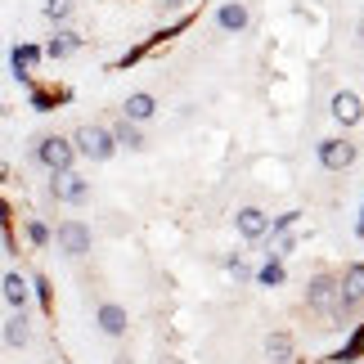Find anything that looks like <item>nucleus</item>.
<instances>
[{
    "label": "nucleus",
    "mask_w": 364,
    "mask_h": 364,
    "mask_svg": "<svg viewBox=\"0 0 364 364\" xmlns=\"http://www.w3.org/2000/svg\"><path fill=\"white\" fill-rule=\"evenodd\" d=\"M73 149L81 153V158H90V162H108L117 153V139H113V131L108 126H95V122H86V126H77L73 135Z\"/></svg>",
    "instance_id": "f257e3e1"
},
{
    "label": "nucleus",
    "mask_w": 364,
    "mask_h": 364,
    "mask_svg": "<svg viewBox=\"0 0 364 364\" xmlns=\"http://www.w3.org/2000/svg\"><path fill=\"white\" fill-rule=\"evenodd\" d=\"M32 153H36V162L46 166L50 176L54 171H73V162H77V149H73V139H68V135H41Z\"/></svg>",
    "instance_id": "f03ea898"
},
{
    "label": "nucleus",
    "mask_w": 364,
    "mask_h": 364,
    "mask_svg": "<svg viewBox=\"0 0 364 364\" xmlns=\"http://www.w3.org/2000/svg\"><path fill=\"white\" fill-rule=\"evenodd\" d=\"M364 306V261H351L346 270L338 274V315H355Z\"/></svg>",
    "instance_id": "7ed1b4c3"
},
{
    "label": "nucleus",
    "mask_w": 364,
    "mask_h": 364,
    "mask_svg": "<svg viewBox=\"0 0 364 364\" xmlns=\"http://www.w3.org/2000/svg\"><path fill=\"white\" fill-rule=\"evenodd\" d=\"M54 243H59V252L63 257H86V252L95 247V234H90V225L86 220H77V216H68V220H59V230H54Z\"/></svg>",
    "instance_id": "20e7f679"
},
{
    "label": "nucleus",
    "mask_w": 364,
    "mask_h": 364,
    "mask_svg": "<svg viewBox=\"0 0 364 364\" xmlns=\"http://www.w3.org/2000/svg\"><path fill=\"white\" fill-rule=\"evenodd\" d=\"M50 198L63 203V207H81V203H90V180L81 176V171H54Z\"/></svg>",
    "instance_id": "39448f33"
},
{
    "label": "nucleus",
    "mask_w": 364,
    "mask_h": 364,
    "mask_svg": "<svg viewBox=\"0 0 364 364\" xmlns=\"http://www.w3.org/2000/svg\"><path fill=\"white\" fill-rule=\"evenodd\" d=\"M297 230H301V212H288V216H279V220H270V252L265 257H274V261H284L292 247H297Z\"/></svg>",
    "instance_id": "423d86ee"
},
{
    "label": "nucleus",
    "mask_w": 364,
    "mask_h": 364,
    "mask_svg": "<svg viewBox=\"0 0 364 364\" xmlns=\"http://www.w3.org/2000/svg\"><path fill=\"white\" fill-rule=\"evenodd\" d=\"M306 301H311V311H319V315L342 319L338 315V279L333 274H315L311 284H306Z\"/></svg>",
    "instance_id": "0eeeda50"
},
{
    "label": "nucleus",
    "mask_w": 364,
    "mask_h": 364,
    "mask_svg": "<svg viewBox=\"0 0 364 364\" xmlns=\"http://www.w3.org/2000/svg\"><path fill=\"white\" fill-rule=\"evenodd\" d=\"M355 158H360V149L351 144V139H342V135L319 139V166H324V171H346Z\"/></svg>",
    "instance_id": "6e6552de"
},
{
    "label": "nucleus",
    "mask_w": 364,
    "mask_h": 364,
    "mask_svg": "<svg viewBox=\"0 0 364 364\" xmlns=\"http://www.w3.org/2000/svg\"><path fill=\"white\" fill-rule=\"evenodd\" d=\"M41 59H46V54H41V46H27V41H23V46L9 50V73L18 77L23 86H32V68H36Z\"/></svg>",
    "instance_id": "1a4fd4ad"
},
{
    "label": "nucleus",
    "mask_w": 364,
    "mask_h": 364,
    "mask_svg": "<svg viewBox=\"0 0 364 364\" xmlns=\"http://www.w3.org/2000/svg\"><path fill=\"white\" fill-rule=\"evenodd\" d=\"M234 225H239V234L247 243H261L265 234H270V216L261 212V207H239V216H234Z\"/></svg>",
    "instance_id": "9d476101"
},
{
    "label": "nucleus",
    "mask_w": 364,
    "mask_h": 364,
    "mask_svg": "<svg viewBox=\"0 0 364 364\" xmlns=\"http://www.w3.org/2000/svg\"><path fill=\"white\" fill-rule=\"evenodd\" d=\"M95 324H100V333H104V338H122V333L131 328V315H126V306H117V301H104L100 311H95Z\"/></svg>",
    "instance_id": "9b49d317"
},
{
    "label": "nucleus",
    "mask_w": 364,
    "mask_h": 364,
    "mask_svg": "<svg viewBox=\"0 0 364 364\" xmlns=\"http://www.w3.org/2000/svg\"><path fill=\"white\" fill-rule=\"evenodd\" d=\"M0 297H5L9 311H27V297H32V284L18 274V270H9L5 279H0Z\"/></svg>",
    "instance_id": "f8f14e48"
},
{
    "label": "nucleus",
    "mask_w": 364,
    "mask_h": 364,
    "mask_svg": "<svg viewBox=\"0 0 364 364\" xmlns=\"http://www.w3.org/2000/svg\"><path fill=\"white\" fill-rule=\"evenodd\" d=\"M333 117H338L342 126H355V122L364 117L360 95H355V90H338V95H333Z\"/></svg>",
    "instance_id": "ddd939ff"
},
{
    "label": "nucleus",
    "mask_w": 364,
    "mask_h": 364,
    "mask_svg": "<svg viewBox=\"0 0 364 364\" xmlns=\"http://www.w3.org/2000/svg\"><path fill=\"white\" fill-rule=\"evenodd\" d=\"M153 113H158V100H153L149 90H135L131 100L122 104V117H126V122H135V126H139V122H149Z\"/></svg>",
    "instance_id": "4468645a"
},
{
    "label": "nucleus",
    "mask_w": 364,
    "mask_h": 364,
    "mask_svg": "<svg viewBox=\"0 0 364 364\" xmlns=\"http://www.w3.org/2000/svg\"><path fill=\"white\" fill-rule=\"evenodd\" d=\"M77 50H81V36H77V32H54L46 46H41V54H46V59H73Z\"/></svg>",
    "instance_id": "2eb2a0df"
},
{
    "label": "nucleus",
    "mask_w": 364,
    "mask_h": 364,
    "mask_svg": "<svg viewBox=\"0 0 364 364\" xmlns=\"http://www.w3.org/2000/svg\"><path fill=\"white\" fill-rule=\"evenodd\" d=\"M73 100V90H63V86H32V108L36 113H54L59 104Z\"/></svg>",
    "instance_id": "dca6fc26"
},
{
    "label": "nucleus",
    "mask_w": 364,
    "mask_h": 364,
    "mask_svg": "<svg viewBox=\"0 0 364 364\" xmlns=\"http://www.w3.org/2000/svg\"><path fill=\"white\" fill-rule=\"evenodd\" d=\"M27 342H32V324H27V311H14V315L5 319V346L23 351Z\"/></svg>",
    "instance_id": "f3484780"
},
{
    "label": "nucleus",
    "mask_w": 364,
    "mask_h": 364,
    "mask_svg": "<svg viewBox=\"0 0 364 364\" xmlns=\"http://www.w3.org/2000/svg\"><path fill=\"white\" fill-rule=\"evenodd\" d=\"M216 23H220V32H243V27H247V5H239V0L220 5L216 9Z\"/></svg>",
    "instance_id": "a211bd4d"
},
{
    "label": "nucleus",
    "mask_w": 364,
    "mask_h": 364,
    "mask_svg": "<svg viewBox=\"0 0 364 364\" xmlns=\"http://www.w3.org/2000/svg\"><path fill=\"white\" fill-rule=\"evenodd\" d=\"M265 355L274 364H292V338L288 333H270V338H265Z\"/></svg>",
    "instance_id": "6ab92c4d"
},
{
    "label": "nucleus",
    "mask_w": 364,
    "mask_h": 364,
    "mask_svg": "<svg viewBox=\"0 0 364 364\" xmlns=\"http://www.w3.org/2000/svg\"><path fill=\"white\" fill-rule=\"evenodd\" d=\"M252 279H257L261 288H279V284L288 279V270H284V261H274V257H270V261L261 265V270H252Z\"/></svg>",
    "instance_id": "aec40b11"
},
{
    "label": "nucleus",
    "mask_w": 364,
    "mask_h": 364,
    "mask_svg": "<svg viewBox=\"0 0 364 364\" xmlns=\"http://www.w3.org/2000/svg\"><path fill=\"white\" fill-rule=\"evenodd\" d=\"M113 139H117V149H144V135H139V126L126 122V117L113 126Z\"/></svg>",
    "instance_id": "412c9836"
},
{
    "label": "nucleus",
    "mask_w": 364,
    "mask_h": 364,
    "mask_svg": "<svg viewBox=\"0 0 364 364\" xmlns=\"http://www.w3.org/2000/svg\"><path fill=\"white\" fill-rule=\"evenodd\" d=\"M23 234H27V247H50L54 243V230L46 225V220H27V225H23Z\"/></svg>",
    "instance_id": "4be33fe9"
},
{
    "label": "nucleus",
    "mask_w": 364,
    "mask_h": 364,
    "mask_svg": "<svg viewBox=\"0 0 364 364\" xmlns=\"http://www.w3.org/2000/svg\"><path fill=\"white\" fill-rule=\"evenodd\" d=\"M27 284H32V297L46 306V311H54V284H50V279H46V274H32Z\"/></svg>",
    "instance_id": "5701e85b"
},
{
    "label": "nucleus",
    "mask_w": 364,
    "mask_h": 364,
    "mask_svg": "<svg viewBox=\"0 0 364 364\" xmlns=\"http://www.w3.org/2000/svg\"><path fill=\"white\" fill-rule=\"evenodd\" d=\"M46 18L50 23H68L73 18V0H46Z\"/></svg>",
    "instance_id": "b1692460"
},
{
    "label": "nucleus",
    "mask_w": 364,
    "mask_h": 364,
    "mask_svg": "<svg viewBox=\"0 0 364 364\" xmlns=\"http://www.w3.org/2000/svg\"><path fill=\"white\" fill-rule=\"evenodd\" d=\"M0 234H9V239H14V212H9L5 198H0Z\"/></svg>",
    "instance_id": "393cba45"
},
{
    "label": "nucleus",
    "mask_w": 364,
    "mask_h": 364,
    "mask_svg": "<svg viewBox=\"0 0 364 364\" xmlns=\"http://www.w3.org/2000/svg\"><path fill=\"white\" fill-rule=\"evenodd\" d=\"M230 274H234V279H252V265H247L243 257H230Z\"/></svg>",
    "instance_id": "a878e982"
},
{
    "label": "nucleus",
    "mask_w": 364,
    "mask_h": 364,
    "mask_svg": "<svg viewBox=\"0 0 364 364\" xmlns=\"http://www.w3.org/2000/svg\"><path fill=\"white\" fill-rule=\"evenodd\" d=\"M360 360H364V324H360Z\"/></svg>",
    "instance_id": "bb28decb"
},
{
    "label": "nucleus",
    "mask_w": 364,
    "mask_h": 364,
    "mask_svg": "<svg viewBox=\"0 0 364 364\" xmlns=\"http://www.w3.org/2000/svg\"><path fill=\"white\" fill-rule=\"evenodd\" d=\"M176 5H180V0H166V5H162V9H176Z\"/></svg>",
    "instance_id": "cd10ccee"
},
{
    "label": "nucleus",
    "mask_w": 364,
    "mask_h": 364,
    "mask_svg": "<svg viewBox=\"0 0 364 364\" xmlns=\"http://www.w3.org/2000/svg\"><path fill=\"white\" fill-rule=\"evenodd\" d=\"M360 225H364V207H360Z\"/></svg>",
    "instance_id": "c85d7f7f"
},
{
    "label": "nucleus",
    "mask_w": 364,
    "mask_h": 364,
    "mask_svg": "<svg viewBox=\"0 0 364 364\" xmlns=\"http://www.w3.org/2000/svg\"><path fill=\"white\" fill-rule=\"evenodd\" d=\"M0 113H5V100H0Z\"/></svg>",
    "instance_id": "c756f323"
}]
</instances>
